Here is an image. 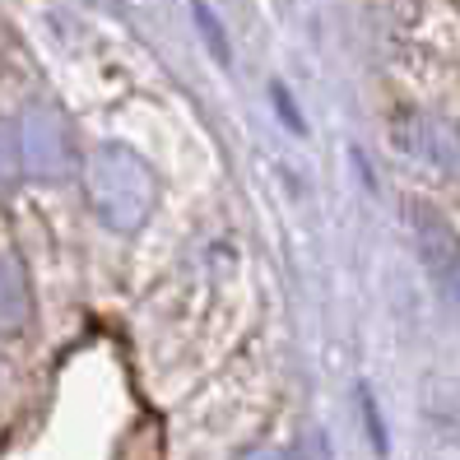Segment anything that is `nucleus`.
Segmentation results:
<instances>
[{
  "label": "nucleus",
  "mask_w": 460,
  "mask_h": 460,
  "mask_svg": "<svg viewBox=\"0 0 460 460\" xmlns=\"http://www.w3.org/2000/svg\"><path fill=\"white\" fill-rule=\"evenodd\" d=\"M196 23L205 29V38H209V47H214V57L228 66V42H224V33H219V23H214V14H209L205 0H196Z\"/></svg>",
  "instance_id": "obj_1"
},
{
  "label": "nucleus",
  "mask_w": 460,
  "mask_h": 460,
  "mask_svg": "<svg viewBox=\"0 0 460 460\" xmlns=\"http://www.w3.org/2000/svg\"><path fill=\"white\" fill-rule=\"evenodd\" d=\"M358 404H363V419H367V438L376 442V451H386V428H382V414L372 410V391L367 386L358 391Z\"/></svg>",
  "instance_id": "obj_2"
},
{
  "label": "nucleus",
  "mask_w": 460,
  "mask_h": 460,
  "mask_svg": "<svg viewBox=\"0 0 460 460\" xmlns=\"http://www.w3.org/2000/svg\"><path fill=\"white\" fill-rule=\"evenodd\" d=\"M275 107H279V117H284V126H288L293 135H307V126H303V117L293 112V102H288V89H284V84H275Z\"/></svg>",
  "instance_id": "obj_3"
}]
</instances>
